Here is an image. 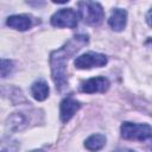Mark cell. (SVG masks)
Masks as SVG:
<instances>
[{
  "label": "cell",
  "instance_id": "7",
  "mask_svg": "<svg viewBox=\"0 0 152 152\" xmlns=\"http://www.w3.org/2000/svg\"><path fill=\"white\" fill-rule=\"evenodd\" d=\"M81 104L78 101H76L72 97H65L62 102H61V107H59V116L61 120L63 122H68L74 114L80 109Z\"/></svg>",
  "mask_w": 152,
  "mask_h": 152
},
{
  "label": "cell",
  "instance_id": "5",
  "mask_svg": "<svg viewBox=\"0 0 152 152\" xmlns=\"http://www.w3.org/2000/svg\"><path fill=\"white\" fill-rule=\"evenodd\" d=\"M107 64V57L102 53L97 52H87L81 56H78L75 59V66L78 69H91V68H99Z\"/></svg>",
  "mask_w": 152,
  "mask_h": 152
},
{
  "label": "cell",
  "instance_id": "1",
  "mask_svg": "<svg viewBox=\"0 0 152 152\" xmlns=\"http://www.w3.org/2000/svg\"><path fill=\"white\" fill-rule=\"evenodd\" d=\"M88 43V36L77 34L68 40L62 48L55 50L50 55V66L52 80L56 84V89L62 91L68 87L66 78V63L71 56L78 52Z\"/></svg>",
  "mask_w": 152,
  "mask_h": 152
},
{
  "label": "cell",
  "instance_id": "4",
  "mask_svg": "<svg viewBox=\"0 0 152 152\" xmlns=\"http://www.w3.org/2000/svg\"><path fill=\"white\" fill-rule=\"evenodd\" d=\"M77 23H78V15L72 8L59 10L51 17V24L55 27L74 28L77 26Z\"/></svg>",
  "mask_w": 152,
  "mask_h": 152
},
{
  "label": "cell",
  "instance_id": "12",
  "mask_svg": "<svg viewBox=\"0 0 152 152\" xmlns=\"http://www.w3.org/2000/svg\"><path fill=\"white\" fill-rule=\"evenodd\" d=\"M104 145H106V137L103 134H93L84 141L86 148L91 152H96L101 150Z\"/></svg>",
  "mask_w": 152,
  "mask_h": 152
},
{
  "label": "cell",
  "instance_id": "8",
  "mask_svg": "<svg viewBox=\"0 0 152 152\" xmlns=\"http://www.w3.org/2000/svg\"><path fill=\"white\" fill-rule=\"evenodd\" d=\"M30 119L26 116L25 113L23 112H17L13 113L8 116L7 119V128L11 132H17V131H23L26 127H28Z\"/></svg>",
  "mask_w": 152,
  "mask_h": 152
},
{
  "label": "cell",
  "instance_id": "11",
  "mask_svg": "<svg viewBox=\"0 0 152 152\" xmlns=\"http://www.w3.org/2000/svg\"><path fill=\"white\" fill-rule=\"evenodd\" d=\"M31 94L38 101L45 100L48 97V95H49V86H48V83L44 80H37L31 86Z\"/></svg>",
  "mask_w": 152,
  "mask_h": 152
},
{
  "label": "cell",
  "instance_id": "13",
  "mask_svg": "<svg viewBox=\"0 0 152 152\" xmlns=\"http://www.w3.org/2000/svg\"><path fill=\"white\" fill-rule=\"evenodd\" d=\"M19 144L13 139H4L1 142V152H17Z\"/></svg>",
  "mask_w": 152,
  "mask_h": 152
},
{
  "label": "cell",
  "instance_id": "9",
  "mask_svg": "<svg viewBox=\"0 0 152 152\" xmlns=\"http://www.w3.org/2000/svg\"><path fill=\"white\" fill-rule=\"evenodd\" d=\"M6 24L14 30L18 31H26L28 28H31V26L33 25L32 18L30 15L26 14H15V15H11L7 18Z\"/></svg>",
  "mask_w": 152,
  "mask_h": 152
},
{
  "label": "cell",
  "instance_id": "16",
  "mask_svg": "<svg viewBox=\"0 0 152 152\" xmlns=\"http://www.w3.org/2000/svg\"><path fill=\"white\" fill-rule=\"evenodd\" d=\"M114 152H135V151L129 150V148H119V150H115Z\"/></svg>",
  "mask_w": 152,
  "mask_h": 152
},
{
  "label": "cell",
  "instance_id": "18",
  "mask_svg": "<svg viewBox=\"0 0 152 152\" xmlns=\"http://www.w3.org/2000/svg\"><path fill=\"white\" fill-rule=\"evenodd\" d=\"M150 152H152V141H151V144H150Z\"/></svg>",
  "mask_w": 152,
  "mask_h": 152
},
{
  "label": "cell",
  "instance_id": "15",
  "mask_svg": "<svg viewBox=\"0 0 152 152\" xmlns=\"http://www.w3.org/2000/svg\"><path fill=\"white\" fill-rule=\"evenodd\" d=\"M146 20H147L148 25L152 27V8L148 11V13H147V15H146Z\"/></svg>",
  "mask_w": 152,
  "mask_h": 152
},
{
  "label": "cell",
  "instance_id": "2",
  "mask_svg": "<svg viewBox=\"0 0 152 152\" xmlns=\"http://www.w3.org/2000/svg\"><path fill=\"white\" fill-rule=\"evenodd\" d=\"M78 13L84 23L89 25H99L103 17V8L99 2L94 1H80L78 4Z\"/></svg>",
  "mask_w": 152,
  "mask_h": 152
},
{
  "label": "cell",
  "instance_id": "17",
  "mask_svg": "<svg viewBox=\"0 0 152 152\" xmlns=\"http://www.w3.org/2000/svg\"><path fill=\"white\" fill-rule=\"evenodd\" d=\"M31 152H43L42 150H34V151H31Z\"/></svg>",
  "mask_w": 152,
  "mask_h": 152
},
{
  "label": "cell",
  "instance_id": "10",
  "mask_svg": "<svg viewBox=\"0 0 152 152\" xmlns=\"http://www.w3.org/2000/svg\"><path fill=\"white\" fill-rule=\"evenodd\" d=\"M127 23V12L122 8H115L113 10L109 19H108V24L109 26L114 30V31H121L125 28Z\"/></svg>",
  "mask_w": 152,
  "mask_h": 152
},
{
  "label": "cell",
  "instance_id": "14",
  "mask_svg": "<svg viewBox=\"0 0 152 152\" xmlns=\"http://www.w3.org/2000/svg\"><path fill=\"white\" fill-rule=\"evenodd\" d=\"M13 70V63L10 59H1V77H6Z\"/></svg>",
  "mask_w": 152,
  "mask_h": 152
},
{
  "label": "cell",
  "instance_id": "6",
  "mask_svg": "<svg viewBox=\"0 0 152 152\" xmlns=\"http://www.w3.org/2000/svg\"><path fill=\"white\" fill-rule=\"evenodd\" d=\"M108 88H109V81L103 76L89 78L81 84V91L87 93V94L104 93L108 90Z\"/></svg>",
  "mask_w": 152,
  "mask_h": 152
},
{
  "label": "cell",
  "instance_id": "3",
  "mask_svg": "<svg viewBox=\"0 0 152 152\" xmlns=\"http://www.w3.org/2000/svg\"><path fill=\"white\" fill-rule=\"evenodd\" d=\"M121 137L127 140H146L152 137V127L147 124L124 122L121 125Z\"/></svg>",
  "mask_w": 152,
  "mask_h": 152
}]
</instances>
